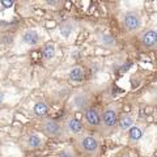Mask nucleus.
Segmentation results:
<instances>
[{"mask_svg": "<svg viewBox=\"0 0 157 157\" xmlns=\"http://www.w3.org/2000/svg\"><path fill=\"white\" fill-rule=\"evenodd\" d=\"M118 110H119V104H110L101 111L100 131L104 136H110L118 128V121H119Z\"/></svg>", "mask_w": 157, "mask_h": 157, "instance_id": "f257e3e1", "label": "nucleus"}, {"mask_svg": "<svg viewBox=\"0 0 157 157\" xmlns=\"http://www.w3.org/2000/svg\"><path fill=\"white\" fill-rule=\"evenodd\" d=\"M75 147L80 153L85 156H97L101 152V139L94 134H82L75 139Z\"/></svg>", "mask_w": 157, "mask_h": 157, "instance_id": "f03ea898", "label": "nucleus"}, {"mask_svg": "<svg viewBox=\"0 0 157 157\" xmlns=\"http://www.w3.org/2000/svg\"><path fill=\"white\" fill-rule=\"evenodd\" d=\"M121 21L123 25L124 30L128 33H136L139 32L141 26H143V18H141L140 13L136 11H126L121 14Z\"/></svg>", "mask_w": 157, "mask_h": 157, "instance_id": "7ed1b4c3", "label": "nucleus"}, {"mask_svg": "<svg viewBox=\"0 0 157 157\" xmlns=\"http://www.w3.org/2000/svg\"><path fill=\"white\" fill-rule=\"evenodd\" d=\"M39 130L47 137H60L62 135H64L63 123L54 118H45L39 124Z\"/></svg>", "mask_w": 157, "mask_h": 157, "instance_id": "20e7f679", "label": "nucleus"}, {"mask_svg": "<svg viewBox=\"0 0 157 157\" xmlns=\"http://www.w3.org/2000/svg\"><path fill=\"white\" fill-rule=\"evenodd\" d=\"M63 128H64V135L72 136V137H78L80 135L85 134V126L82 123V121H80L76 117H67L64 122H63Z\"/></svg>", "mask_w": 157, "mask_h": 157, "instance_id": "39448f33", "label": "nucleus"}, {"mask_svg": "<svg viewBox=\"0 0 157 157\" xmlns=\"http://www.w3.org/2000/svg\"><path fill=\"white\" fill-rule=\"evenodd\" d=\"M84 122L86 126L92 128H100L101 127V113L96 107H89L84 111Z\"/></svg>", "mask_w": 157, "mask_h": 157, "instance_id": "423d86ee", "label": "nucleus"}, {"mask_svg": "<svg viewBox=\"0 0 157 157\" xmlns=\"http://www.w3.org/2000/svg\"><path fill=\"white\" fill-rule=\"evenodd\" d=\"M90 101H92V98L88 93L78 92L72 97V106H73V109H76V110L85 111L86 109H89Z\"/></svg>", "mask_w": 157, "mask_h": 157, "instance_id": "0eeeda50", "label": "nucleus"}, {"mask_svg": "<svg viewBox=\"0 0 157 157\" xmlns=\"http://www.w3.org/2000/svg\"><path fill=\"white\" fill-rule=\"evenodd\" d=\"M42 144H43L42 137L38 134H36V132H30V134L24 136V139H22V145L26 149H30V151L39 149L42 147Z\"/></svg>", "mask_w": 157, "mask_h": 157, "instance_id": "6e6552de", "label": "nucleus"}, {"mask_svg": "<svg viewBox=\"0 0 157 157\" xmlns=\"http://www.w3.org/2000/svg\"><path fill=\"white\" fill-rule=\"evenodd\" d=\"M21 41L28 46H38L41 43L42 38L36 29H26L21 34Z\"/></svg>", "mask_w": 157, "mask_h": 157, "instance_id": "1a4fd4ad", "label": "nucleus"}, {"mask_svg": "<svg viewBox=\"0 0 157 157\" xmlns=\"http://www.w3.org/2000/svg\"><path fill=\"white\" fill-rule=\"evenodd\" d=\"M140 43L145 48H153L157 45V30L156 29H147V30L141 34Z\"/></svg>", "mask_w": 157, "mask_h": 157, "instance_id": "9d476101", "label": "nucleus"}, {"mask_svg": "<svg viewBox=\"0 0 157 157\" xmlns=\"http://www.w3.org/2000/svg\"><path fill=\"white\" fill-rule=\"evenodd\" d=\"M135 124V114L132 113H124L119 117L118 121V128L121 131H128Z\"/></svg>", "mask_w": 157, "mask_h": 157, "instance_id": "9b49d317", "label": "nucleus"}, {"mask_svg": "<svg viewBox=\"0 0 157 157\" xmlns=\"http://www.w3.org/2000/svg\"><path fill=\"white\" fill-rule=\"evenodd\" d=\"M144 131H145V124H139V123H135L134 126L128 130V137L132 143H137L141 137L144 135Z\"/></svg>", "mask_w": 157, "mask_h": 157, "instance_id": "f8f14e48", "label": "nucleus"}, {"mask_svg": "<svg viewBox=\"0 0 157 157\" xmlns=\"http://www.w3.org/2000/svg\"><path fill=\"white\" fill-rule=\"evenodd\" d=\"M68 78L73 82H80L84 78V70L80 66H75L72 67L70 72H68Z\"/></svg>", "mask_w": 157, "mask_h": 157, "instance_id": "ddd939ff", "label": "nucleus"}, {"mask_svg": "<svg viewBox=\"0 0 157 157\" xmlns=\"http://www.w3.org/2000/svg\"><path fill=\"white\" fill-rule=\"evenodd\" d=\"M73 29H75V24L71 20H66V21H63L60 24V26H59V32L64 38H68L72 34Z\"/></svg>", "mask_w": 157, "mask_h": 157, "instance_id": "4468645a", "label": "nucleus"}, {"mask_svg": "<svg viewBox=\"0 0 157 157\" xmlns=\"http://www.w3.org/2000/svg\"><path fill=\"white\" fill-rule=\"evenodd\" d=\"M42 58L45 60H51V59L55 58V54H56V48L54 43H47L42 47Z\"/></svg>", "mask_w": 157, "mask_h": 157, "instance_id": "2eb2a0df", "label": "nucleus"}, {"mask_svg": "<svg viewBox=\"0 0 157 157\" xmlns=\"http://www.w3.org/2000/svg\"><path fill=\"white\" fill-rule=\"evenodd\" d=\"M32 110H33V114L36 117H45L48 113V105L43 101H38L37 104H34Z\"/></svg>", "mask_w": 157, "mask_h": 157, "instance_id": "dca6fc26", "label": "nucleus"}, {"mask_svg": "<svg viewBox=\"0 0 157 157\" xmlns=\"http://www.w3.org/2000/svg\"><path fill=\"white\" fill-rule=\"evenodd\" d=\"M98 41H100V43L102 46H105L107 48L115 46V39L109 33H101L100 36H98Z\"/></svg>", "mask_w": 157, "mask_h": 157, "instance_id": "f3484780", "label": "nucleus"}, {"mask_svg": "<svg viewBox=\"0 0 157 157\" xmlns=\"http://www.w3.org/2000/svg\"><path fill=\"white\" fill-rule=\"evenodd\" d=\"M58 157H77V156L72 147H66V148H63L62 151H59Z\"/></svg>", "mask_w": 157, "mask_h": 157, "instance_id": "a211bd4d", "label": "nucleus"}, {"mask_svg": "<svg viewBox=\"0 0 157 157\" xmlns=\"http://www.w3.org/2000/svg\"><path fill=\"white\" fill-rule=\"evenodd\" d=\"M13 4H14L13 0H2V2H0V6L3 8H11Z\"/></svg>", "mask_w": 157, "mask_h": 157, "instance_id": "6ab92c4d", "label": "nucleus"}, {"mask_svg": "<svg viewBox=\"0 0 157 157\" xmlns=\"http://www.w3.org/2000/svg\"><path fill=\"white\" fill-rule=\"evenodd\" d=\"M45 4H47V6H51V7H60L62 6V2H56V0H46Z\"/></svg>", "mask_w": 157, "mask_h": 157, "instance_id": "aec40b11", "label": "nucleus"}, {"mask_svg": "<svg viewBox=\"0 0 157 157\" xmlns=\"http://www.w3.org/2000/svg\"><path fill=\"white\" fill-rule=\"evenodd\" d=\"M3 102H4V92L0 90V106L3 105Z\"/></svg>", "mask_w": 157, "mask_h": 157, "instance_id": "412c9836", "label": "nucleus"}, {"mask_svg": "<svg viewBox=\"0 0 157 157\" xmlns=\"http://www.w3.org/2000/svg\"><path fill=\"white\" fill-rule=\"evenodd\" d=\"M118 157H132L131 155H127V153H124V155H121V156H118Z\"/></svg>", "mask_w": 157, "mask_h": 157, "instance_id": "4be33fe9", "label": "nucleus"}]
</instances>
